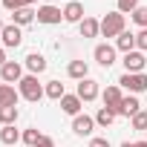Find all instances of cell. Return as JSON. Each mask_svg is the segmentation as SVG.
<instances>
[{
    "instance_id": "obj_1",
    "label": "cell",
    "mask_w": 147,
    "mask_h": 147,
    "mask_svg": "<svg viewBox=\"0 0 147 147\" xmlns=\"http://www.w3.org/2000/svg\"><path fill=\"white\" fill-rule=\"evenodd\" d=\"M20 95H23L26 101H40V98L46 95V90L40 87L38 75H23V78H20Z\"/></svg>"
},
{
    "instance_id": "obj_2",
    "label": "cell",
    "mask_w": 147,
    "mask_h": 147,
    "mask_svg": "<svg viewBox=\"0 0 147 147\" xmlns=\"http://www.w3.org/2000/svg\"><path fill=\"white\" fill-rule=\"evenodd\" d=\"M124 32V15L115 9V12H110L104 20H101V35L104 38H118Z\"/></svg>"
},
{
    "instance_id": "obj_3",
    "label": "cell",
    "mask_w": 147,
    "mask_h": 147,
    "mask_svg": "<svg viewBox=\"0 0 147 147\" xmlns=\"http://www.w3.org/2000/svg\"><path fill=\"white\" fill-rule=\"evenodd\" d=\"M118 84L136 95V92H144L147 90V75H144V72H124V75L118 78Z\"/></svg>"
},
{
    "instance_id": "obj_4",
    "label": "cell",
    "mask_w": 147,
    "mask_h": 147,
    "mask_svg": "<svg viewBox=\"0 0 147 147\" xmlns=\"http://www.w3.org/2000/svg\"><path fill=\"white\" fill-rule=\"evenodd\" d=\"M0 78H3L6 84H20V78H23V66H20L18 61H6L3 66H0Z\"/></svg>"
},
{
    "instance_id": "obj_5",
    "label": "cell",
    "mask_w": 147,
    "mask_h": 147,
    "mask_svg": "<svg viewBox=\"0 0 147 147\" xmlns=\"http://www.w3.org/2000/svg\"><path fill=\"white\" fill-rule=\"evenodd\" d=\"M35 18H38V23H61L63 20V9H58V6H40Z\"/></svg>"
},
{
    "instance_id": "obj_6",
    "label": "cell",
    "mask_w": 147,
    "mask_h": 147,
    "mask_svg": "<svg viewBox=\"0 0 147 147\" xmlns=\"http://www.w3.org/2000/svg\"><path fill=\"white\" fill-rule=\"evenodd\" d=\"M115 52H118L115 46H110V43H98L92 55H95V61H98L101 66H113V63H115Z\"/></svg>"
},
{
    "instance_id": "obj_7",
    "label": "cell",
    "mask_w": 147,
    "mask_h": 147,
    "mask_svg": "<svg viewBox=\"0 0 147 147\" xmlns=\"http://www.w3.org/2000/svg\"><path fill=\"white\" fill-rule=\"evenodd\" d=\"M81 101H95L98 98V81H92V78H84V81H78V92H75Z\"/></svg>"
},
{
    "instance_id": "obj_8",
    "label": "cell",
    "mask_w": 147,
    "mask_h": 147,
    "mask_svg": "<svg viewBox=\"0 0 147 147\" xmlns=\"http://www.w3.org/2000/svg\"><path fill=\"white\" fill-rule=\"evenodd\" d=\"M101 98H104V107H110V110L118 115V107H121V101H124V95H121V87H107Z\"/></svg>"
},
{
    "instance_id": "obj_9",
    "label": "cell",
    "mask_w": 147,
    "mask_h": 147,
    "mask_svg": "<svg viewBox=\"0 0 147 147\" xmlns=\"http://www.w3.org/2000/svg\"><path fill=\"white\" fill-rule=\"evenodd\" d=\"M72 130H75V136H92V130H95V118H90V115H75Z\"/></svg>"
},
{
    "instance_id": "obj_10",
    "label": "cell",
    "mask_w": 147,
    "mask_h": 147,
    "mask_svg": "<svg viewBox=\"0 0 147 147\" xmlns=\"http://www.w3.org/2000/svg\"><path fill=\"white\" fill-rule=\"evenodd\" d=\"M63 20L66 23H81L84 20V6L78 3V0H72V3L63 6Z\"/></svg>"
},
{
    "instance_id": "obj_11",
    "label": "cell",
    "mask_w": 147,
    "mask_h": 147,
    "mask_svg": "<svg viewBox=\"0 0 147 147\" xmlns=\"http://www.w3.org/2000/svg\"><path fill=\"white\" fill-rule=\"evenodd\" d=\"M144 63H147V61H144V55H141L138 49H133V52L124 55V69H127V72H141Z\"/></svg>"
},
{
    "instance_id": "obj_12",
    "label": "cell",
    "mask_w": 147,
    "mask_h": 147,
    "mask_svg": "<svg viewBox=\"0 0 147 147\" xmlns=\"http://www.w3.org/2000/svg\"><path fill=\"white\" fill-rule=\"evenodd\" d=\"M26 69H29V75H40V72L46 69V58L40 52H29L26 55Z\"/></svg>"
},
{
    "instance_id": "obj_13",
    "label": "cell",
    "mask_w": 147,
    "mask_h": 147,
    "mask_svg": "<svg viewBox=\"0 0 147 147\" xmlns=\"http://www.w3.org/2000/svg\"><path fill=\"white\" fill-rule=\"evenodd\" d=\"M0 40H3V46H20V40H23V35H20V26H6L3 29V35H0Z\"/></svg>"
},
{
    "instance_id": "obj_14",
    "label": "cell",
    "mask_w": 147,
    "mask_h": 147,
    "mask_svg": "<svg viewBox=\"0 0 147 147\" xmlns=\"http://www.w3.org/2000/svg\"><path fill=\"white\" fill-rule=\"evenodd\" d=\"M81 104H84V101H81L78 95H63V98H61V110H63L66 115H81Z\"/></svg>"
},
{
    "instance_id": "obj_15",
    "label": "cell",
    "mask_w": 147,
    "mask_h": 147,
    "mask_svg": "<svg viewBox=\"0 0 147 147\" xmlns=\"http://www.w3.org/2000/svg\"><path fill=\"white\" fill-rule=\"evenodd\" d=\"M0 107H18V92L12 84H0Z\"/></svg>"
},
{
    "instance_id": "obj_16",
    "label": "cell",
    "mask_w": 147,
    "mask_h": 147,
    "mask_svg": "<svg viewBox=\"0 0 147 147\" xmlns=\"http://www.w3.org/2000/svg\"><path fill=\"white\" fill-rule=\"evenodd\" d=\"M66 72H69V78H78V81L90 78V66H87V61H72V63L66 66Z\"/></svg>"
},
{
    "instance_id": "obj_17",
    "label": "cell",
    "mask_w": 147,
    "mask_h": 147,
    "mask_svg": "<svg viewBox=\"0 0 147 147\" xmlns=\"http://www.w3.org/2000/svg\"><path fill=\"white\" fill-rule=\"evenodd\" d=\"M78 26H81V38H98V32H101V23L95 18H84Z\"/></svg>"
},
{
    "instance_id": "obj_18",
    "label": "cell",
    "mask_w": 147,
    "mask_h": 147,
    "mask_svg": "<svg viewBox=\"0 0 147 147\" xmlns=\"http://www.w3.org/2000/svg\"><path fill=\"white\" fill-rule=\"evenodd\" d=\"M115 49H121L124 55H127V52H133V49H136V35L124 29V32H121V35L115 38Z\"/></svg>"
},
{
    "instance_id": "obj_19",
    "label": "cell",
    "mask_w": 147,
    "mask_h": 147,
    "mask_svg": "<svg viewBox=\"0 0 147 147\" xmlns=\"http://www.w3.org/2000/svg\"><path fill=\"white\" fill-rule=\"evenodd\" d=\"M138 107H141V104H138L136 95H124V101H121V107H118V115H127V118H130V115L138 113Z\"/></svg>"
},
{
    "instance_id": "obj_20",
    "label": "cell",
    "mask_w": 147,
    "mask_h": 147,
    "mask_svg": "<svg viewBox=\"0 0 147 147\" xmlns=\"http://www.w3.org/2000/svg\"><path fill=\"white\" fill-rule=\"evenodd\" d=\"M35 15H38V12H32V6H23V9H18L12 18H15V26H26V23L35 20Z\"/></svg>"
},
{
    "instance_id": "obj_21",
    "label": "cell",
    "mask_w": 147,
    "mask_h": 147,
    "mask_svg": "<svg viewBox=\"0 0 147 147\" xmlns=\"http://www.w3.org/2000/svg\"><path fill=\"white\" fill-rule=\"evenodd\" d=\"M23 136L15 130V124H9V127H0V141H3V144H18Z\"/></svg>"
},
{
    "instance_id": "obj_22",
    "label": "cell",
    "mask_w": 147,
    "mask_h": 147,
    "mask_svg": "<svg viewBox=\"0 0 147 147\" xmlns=\"http://www.w3.org/2000/svg\"><path fill=\"white\" fill-rule=\"evenodd\" d=\"M15 121H18V107H0V124L9 127Z\"/></svg>"
},
{
    "instance_id": "obj_23",
    "label": "cell",
    "mask_w": 147,
    "mask_h": 147,
    "mask_svg": "<svg viewBox=\"0 0 147 147\" xmlns=\"http://www.w3.org/2000/svg\"><path fill=\"white\" fill-rule=\"evenodd\" d=\"M113 121H115V113H113L110 107H101V110H98V115H95V124H101V127H110Z\"/></svg>"
},
{
    "instance_id": "obj_24",
    "label": "cell",
    "mask_w": 147,
    "mask_h": 147,
    "mask_svg": "<svg viewBox=\"0 0 147 147\" xmlns=\"http://www.w3.org/2000/svg\"><path fill=\"white\" fill-rule=\"evenodd\" d=\"M46 95L55 98V101H61V98L66 95V92H63V84H61V81H49V84H46Z\"/></svg>"
},
{
    "instance_id": "obj_25",
    "label": "cell",
    "mask_w": 147,
    "mask_h": 147,
    "mask_svg": "<svg viewBox=\"0 0 147 147\" xmlns=\"http://www.w3.org/2000/svg\"><path fill=\"white\" fill-rule=\"evenodd\" d=\"M40 138H43V136H40V130H38V127H29V130L23 133V141H26L29 147H38V141H40Z\"/></svg>"
},
{
    "instance_id": "obj_26",
    "label": "cell",
    "mask_w": 147,
    "mask_h": 147,
    "mask_svg": "<svg viewBox=\"0 0 147 147\" xmlns=\"http://www.w3.org/2000/svg\"><path fill=\"white\" fill-rule=\"evenodd\" d=\"M133 130H138V133H147V113H136L133 115Z\"/></svg>"
},
{
    "instance_id": "obj_27",
    "label": "cell",
    "mask_w": 147,
    "mask_h": 147,
    "mask_svg": "<svg viewBox=\"0 0 147 147\" xmlns=\"http://www.w3.org/2000/svg\"><path fill=\"white\" fill-rule=\"evenodd\" d=\"M136 9H138V0H118V12L121 15H127V12L133 15Z\"/></svg>"
},
{
    "instance_id": "obj_28",
    "label": "cell",
    "mask_w": 147,
    "mask_h": 147,
    "mask_svg": "<svg viewBox=\"0 0 147 147\" xmlns=\"http://www.w3.org/2000/svg\"><path fill=\"white\" fill-rule=\"evenodd\" d=\"M133 23H138L141 29H147V9H141V6H138V9L133 12Z\"/></svg>"
},
{
    "instance_id": "obj_29",
    "label": "cell",
    "mask_w": 147,
    "mask_h": 147,
    "mask_svg": "<svg viewBox=\"0 0 147 147\" xmlns=\"http://www.w3.org/2000/svg\"><path fill=\"white\" fill-rule=\"evenodd\" d=\"M136 49H138V52H147V29H141V32L136 35Z\"/></svg>"
},
{
    "instance_id": "obj_30",
    "label": "cell",
    "mask_w": 147,
    "mask_h": 147,
    "mask_svg": "<svg viewBox=\"0 0 147 147\" xmlns=\"http://www.w3.org/2000/svg\"><path fill=\"white\" fill-rule=\"evenodd\" d=\"M26 3L23 0H3V9H9V12H18V9H23Z\"/></svg>"
},
{
    "instance_id": "obj_31",
    "label": "cell",
    "mask_w": 147,
    "mask_h": 147,
    "mask_svg": "<svg viewBox=\"0 0 147 147\" xmlns=\"http://www.w3.org/2000/svg\"><path fill=\"white\" fill-rule=\"evenodd\" d=\"M90 147H110V141H107V138H101V136H95V138L90 141Z\"/></svg>"
},
{
    "instance_id": "obj_32",
    "label": "cell",
    "mask_w": 147,
    "mask_h": 147,
    "mask_svg": "<svg viewBox=\"0 0 147 147\" xmlns=\"http://www.w3.org/2000/svg\"><path fill=\"white\" fill-rule=\"evenodd\" d=\"M38 147H55V141H52V138H49V136H43V138H40V141H38Z\"/></svg>"
},
{
    "instance_id": "obj_33",
    "label": "cell",
    "mask_w": 147,
    "mask_h": 147,
    "mask_svg": "<svg viewBox=\"0 0 147 147\" xmlns=\"http://www.w3.org/2000/svg\"><path fill=\"white\" fill-rule=\"evenodd\" d=\"M3 63H6V49L0 46V66H3Z\"/></svg>"
},
{
    "instance_id": "obj_34",
    "label": "cell",
    "mask_w": 147,
    "mask_h": 147,
    "mask_svg": "<svg viewBox=\"0 0 147 147\" xmlns=\"http://www.w3.org/2000/svg\"><path fill=\"white\" fill-rule=\"evenodd\" d=\"M121 147H136V141H124V144H121Z\"/></svg>"
},
{
    "instance_id": "obj_35",
    "label": "cell",
    "mask_w": 147,
    "mask_h": 147,
    "mask_svg": "<svg viewBox=\"0 0 147 147\" xmlns=\"http://www.w3.org/2000/svg\"><path fill=\"white\" fill-rule=\"evenodd\" d=\"M136 147H147V141H136Z\"/></svg>"
},
{
    "instance_id": "obj_36",
    "label": "cell",
    "mask_w": 147,
    "mask_h": 147,
    "mask_svg": "<svg viewBox=\"0 0 147 147\" xmlns=\"http://www.w3.org/2000/svg\"><path fill=\"white\" fill-rule=\"evenodd\" d=\"M3 29H6V26H3V20H0V35H3Z\"/></svg>"
},
{
    "instance_id": "obj_37",
    "label": "cell",
    "mask_w": 147,
    "mask_h": 147,
    "mask_svg": "<svg viewBox=\"0 0 147 147\" xmlns=\"http://www.w3.org/2000/svg\"><path fill=\"white\" fill-rule=\"evenodd\" d=\"M23 3H26V6H32V3H35V0H23Z\"/></svg>"
}]
</instances>
